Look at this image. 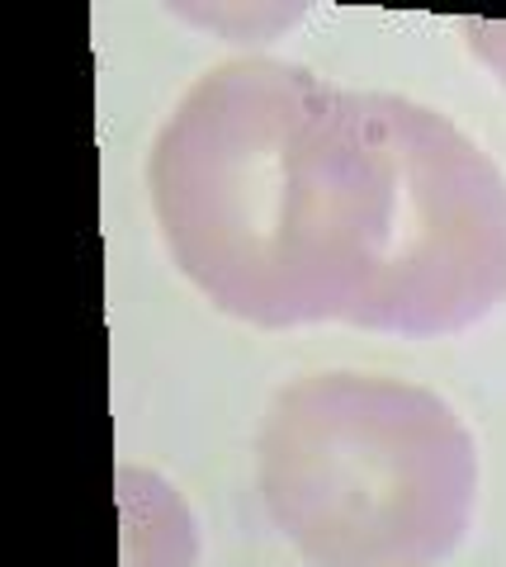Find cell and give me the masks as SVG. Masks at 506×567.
Instances as JSON below:
<instances>
[{"instance_id":"6da1fadb","label":"cell","mask_w":506,"mask_h":567,"mask_svg":"<svg viewBox=\"0 0 506 567\" xmlns=\"http://www.w3.org/2000/svg\"><path fill=\"white\" fill-rule=\"evenodd\" d=\"M147 189L171 260L218 312L351 322L374 204L360 91L279 58L223 62L162 123Z\"/></svg>"},{"instance_id":"7a4b0ae2","label":"cell","mask_w":506,"mask_h":567,"mask_svg":"<svg viewBox=\"0 0 506 567\" xmlns=\"http://www.w3.org/2000/svg\"><path fill=\"white\" fill-rule=\"evenodd\" d=\"M256 492L312 567H441L474 525L478 445L431 388L331 369L270 402Z\"/></svg>"},{"instance_id":"3957f363","label":"cell","mask_w":506,"mask_h":567,"mask_svg":"<svg viewBox=\"0 0 506 567\" xmlns=\"http://www.w3.org/2000/svg\"><path fill=\"white\" fill-rule=\"evenodd\" d=\"M374 156L360 331L441 341L506 303V175L441 110L360 91Z\"/></svg>"},{"instance_id":"277c9868","label":"cell","mask_w":506,"mask_h":567,"mask_svg":"<svg viewBox=\"0 0 506 567\" xmlns=\"http://www.w3.org/2000/svg\"><path fill=\"white\" fill-rule=\"evenodd\" d=\"M114 492L124 520V567H195L199 529L166 477L124 464L114 473Z\"/></svg>"},{"instance_id":"5b68a950","label":"cell","mask_w":506,"mask_h":567,"mask_svg":"<svg viewBox=\"0 0 506 567\" xmlns=\"http://www.w3.org/2000/svg\"><path fill=\"white\" fill-rule=\"evenodd\" d=\"M303 14L308 10H299V6H285V10H275V6H189V10H180V20L218 33V39H233V43H270L289 24H299Z\"/></svg>"},{"instance_id":"8992f818","label":"cell","mask_w":506,"mask_h":567,"mask_svg":"<svg viewBox=\"0 0 506 567\" xmlns=\"http://www.w3.org/2000/svg\"><path fill=\"white\" fill-rule=\"evenodd\" d=\"M468 52L506 85V20H459Z\"/></svg>"}]
</instances>
